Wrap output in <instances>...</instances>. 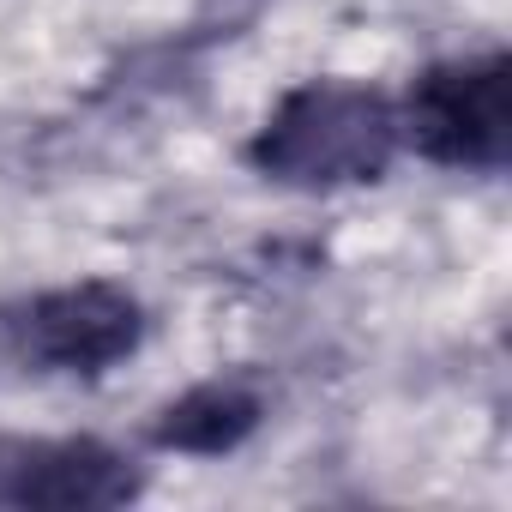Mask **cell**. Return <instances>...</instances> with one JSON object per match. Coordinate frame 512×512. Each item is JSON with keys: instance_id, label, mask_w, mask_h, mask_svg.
<instances>
[{"instance_id": "2", "label": "cell", "mask_w": 512, "mask_h": 512, "mask_svg": "<svg viewBox=\"0 0 512 512\" xmlns=\"http://www.w3.org/2000/svg\"><path fill=\"white\" fill-rule=\"evenodd\" d=\"M398 139L440 169L500 175L512 151V61L494 49L422 67L398 103Z\"/></svg>"}, {"instance_id": "4", "label": "cell", "mask_w": 512, "mask_h": 512, "mask_svg": "<svg viewBox=\"0 0 512 512\" xmlns=\"http://www.w3.org/2000/svg\"><path fill=\"white\" fill-rule=\"evenodd\" d=\"M145 494V470L109 440H25L0 434V506L19 512H103Z\"/></svg>"}, {"instance_id": "3", "label": "cell", "mask_w": 512, "mask_h": 512, "mask_svg": "<svg viewBox=\"0 0 512 512\" xmlns=\"http://www.w3.org/2000/svg\"><path fill=\"white\" fill-rule=\"evenodd\" d=\"M145 344V308L103 278L0 308V356L25 374H109Z\"/></svg>"}, {"instance_id": "6", "label": "cell", "mask_w": 512, "mask_h": 512, "mask_svg": "<svg viewBox=\"0 0 512 512\" xmlns=\"http://www.w3.org/2000/svg\"><path fill=\"white\" fill-rule=\"evenodd\" d=\"M260 7H266V0H205V7H199V19H193V37H199V43L235 37L241 25H253V19H260Z\"/></svg>"}, {"instance_id": "1", "label": "cell", "mask_w": 512, "mask_h": 512, "mask_svg": "<svg viewBox=\"0 0 512 512\" xmlns=\"http://www.w3.org/2000/svg\"><path fill=\"white\" fill-rule=\"evenodd\" d=\"M398 103H386L368 85L344 79H308L278 97L266 127L247 139V163L278 187L296 193H332L380 181L398 157Z\"/></svg>"}, {"instance_id": "5", "label": "cell", "mask_w": 512, "mask_h": 512, "mask_svg": "<svg viewBox=\"0 0 512 512\" xmlns=\"http://www.w3.org/2000/svg\"><path fill=\"white\" fill-rule=\"evenodd\" d=\"M266 422V398L247 374H217L187 386L181 398H169L151 416V446L157 452H187V458H223L241 440H253V428Z\"/></svg>"}]
</instances>
